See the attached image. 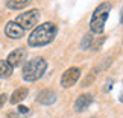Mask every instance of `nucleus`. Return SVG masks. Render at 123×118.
Returning <instances> with one entry per match:
<instances>
[{"mask_svg": "<svg viewBox=\"0 0 123 118\" xmlns=\"http://www.w3.org/2000/svg\"><path fill=\"white\" fill-rule=\"evenodd\" d=\"M27 58V50L23 49V47H17L15 50H12L11 53L8 55V62L12 65L14 68L15 67H20V65L25 62V59Z\"/></svg>", "mask_w": 123, "mask_h": 118, "instance_id": "423d86ee", "label": "nucleus"}, {"mask_svg": "<svg viewBox=\"0 0 123 118\" xmlns=\"http://www.w3.org/2000/svg\"><path fill=\"white\" fill-rule=\"evenodd\" d=\"M37 100H38V103H41V105H44V106H50L56 101V92L53 89H43L38 94Z\"/></svg>", "mask_w": 123, "mask_h": 118, "instance_id": "1a4fd4ad", "label": "nucleus"}, {"mask_svg": "<svg viewBox=\"0 0 123 118\" xmlns=\"http://www.w3.org/2000/svg\"><path fill=\"white\" fill-rule=\"evenodd\" d=\"M17 109H18V112H21V114H27V112H29V109H27L26 106H18Z\"/></svg>", "mask_w": 123, "mask_h": 118, "instance_id": "dca6fc26", "label": "nucleus"}, {"mask_svg": "<svg viewBox=\"0 0 123 118\" xmlns=\"http://www.w3.org/2000/svg\"><path fill=\"white\" fill-rule=\"evenodd\" d=\"M81 77V70L78 67H70L68 70H65L61 76V86L62 88H70L79 80Z\"/></svg>", "mask_w": 123, "mask_h": 118, "instance_id": "39448f33", "label": "nucleus"}, {"mask_svg": "<svg viewBox=\"0 0 123 118\" xmlns=\"http://www.w3.org/2000/svg\"><path fill=\"white\" fill-rule=\"evenodd\" d=\"M5 35L11 39H20L23 35H25V29L18 24L17 21H9L6 26H5Z\"/></svg>", "mask_w": 123, "mask_h": 118, "instance_id": "0eeeda50", "label": "nucleus"}, {"mask_svg": "<svg viewBox=\"0 0 123 118\" xmlns=\"http://www.w3.org/2000/svg\"><path fill=\"white\" fill-rule=\"evenodd\" d=\"M120 23L123 24V9H122V15H120Z\"/></svg>", "mask_w": 123, "mask_h": 118, "instance_id": "f3484780", "label": "nucleus"}, {"mask_svg": "<svg viewBox=\"0 0 123 118\" xmlns=\"http://www.w3.org/2000/svg\"><path fill=\"white\" fill-rule=\"evenodd\" d=\"M27 94H29V89H27L26 86H21V88H17L15 91L12 92V96H11V103L12 105H17V103H20L21 100H25V98L27 97Z\"/></svg>", "mask_w": 123, "mask_h": 118, "instance_id": "9d476101", "label": "nucleus"}, {"mask_svg": "<svg viewBox=\"0 0 123 118\" xmlns=\"http://www.w3.org/2000/svg\"><path fill=\"white\" fill-rule=\"evenodd\" d=\"M29 2H32V0H6V6L9 9L18 11V9L26 8L27 5H29Z\"/></svg>", "mask_w": 123, "mask_h": 118, "instance_id": "9b49d317", "label": "nucleus"}, {"mask_svg": "<svg viewBox=\"0 0 123 118\" xmlns=\"http://www.w3.org/2000/svg\"><path fill=\"white\" fill-rule=\"evenodd\" d=\"M94 77H96L94 74H91V76H88V77H87V79H85L84 82H82V86H88V85H91V82L94 80Z\"/></svg>", "mask_w": 123, "mask_h": 118, "instance_id": "4468645a", "label": "nucleus"}, {"mask_svg": "<svg viewBox=\"0 0 123 118\" xmlns=\"http://www.w3.org/2000/svg\"><path fill=\"white\" fill-rule=\"evenodd\" d=\"M14 71V67L8 61H0V79H5V77H9Z\"/></svg>", "mask_w": 123, "mask_h": 118, "instance_id": "f8f14e48", "label": "nucleus"}, {"mask_svg": "<svg viewBox=\"0 0 123 118\" xmlns=\"http://www.w3.org/2000/svg\"><path fill=\"white\" fill-rule=\"evenodd\" d=\"M47 62L43 58H34L31 61H27L23 67V79L26 82H35L43 77V74L46 73Z\"/></svg>", "mask_w": 123, "mask_h": 118, "instance_id": "f03ea898", "label": "nucleus"}, {"mask_svg": "<svg viewBox=\"0 0 123 118\" xmlns=\"http://www.w3.org/2000/svg\"><path fill=\"white\" fill-rule=\"evenodd\" d=\"M91 44H93V35L87 34V35L84 36L82 42H81V49H82V50H87V49H90V47H91Z\"/></svg>", "mask_w": 123, "mask_h": 118, "instance_id": "ddd939ff", "label": "nucleus"}, {"mask_svg": "<svg viewBox=\"0 0 123 118\" xmlns=\"http://www.w3.org/2000/svg\"><path fill=\"white\" fill-rule=\"evenodd\" d=\"M93 103V94L85 92L82 96H79L74 101V111L76 112H84L87 111V107H90V105Z\"/></svg>", "mask_w": 123, "mask_h": 118, "instance_id": "6e6552de", "label": "nucleus"}, {"mask_svg": "<svg viewBox=\"0 0 123 118\" xmlns=\"http://www.w3.org/2000/svg\"><path fill=\"white\" fill-rule=\"evenodd\" d=\"M6 100H8V97H6V94H2L0 96V109L5 106V103H6Z\"/></svg>", "mask_w": 123, "mask_h": 118, "instance_id": "2eb2a0df", "label": "nucleus"}, {"mask_svg": "<svg viewBox=\"0 0 123 118\" xmlns=\"http://www.w3.org/2000/svg\"><path fill=\"white\" fill-rule=\"evenodd\" d=\"M120 101H123V92H122V96H120Z\"/></svg>", "mask_w": 123, "mask_h": 118, "instance_id": "a211bd4d", "label": "nucleus"}, {"mask_svg": "<svg viewBox=\"0 0 123 118\" xmlns=\"http://www.w3.org/2000/svg\"><path fill=\"white\" fill-rule=\"evenodd\" d=\"M38 20H40V11L37 8H34V9H29V11L20 14L15 21L23 27V29H32V27L37 26Z\"/></svg>", "mask_w": 123, "mask_h": 118, "instance_id": "20e7f679", "label": "nucleus"}, {"mask_svg": "<svg viewBox=\"0 0 123 118\" xmlns=\"http://www.w3.org/2000/svg\"><path fill=\"white\" fill-rule=\"evenodd\" d=\"M110 11H111V5L108 2L100 3L96 9H94V12L91 15V20H90L91 32H94V34H102L103 29H105V23L108 20Z\"/></svg>", "mask_w": 123, "mask_h": 118, "instance_id": "7ed1b4c3", "label": "nucleus"}, {"mask_svg": "<svg viewBox=\"0 0 123 118\" xmlns=\"http://www.w3.org/2000/svg\"><path fill=\"white\" fill-rule=\"evenodd\" d=\"M56 32H58V27H56L55 23L46 21V23H43V24L37 26L35 29L32 30V34L29 35V38H27V44H29V47L47 45L55 39Z\"/></svg>", "mask_w": 123, "mask_h": 118, "instance_id": "f257e3e1", "label": "nucleus"}]
</instances>
